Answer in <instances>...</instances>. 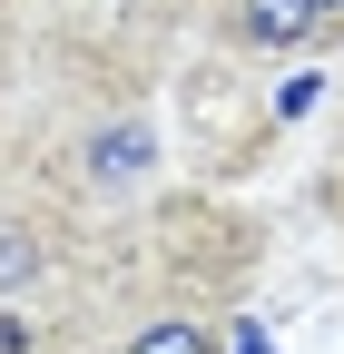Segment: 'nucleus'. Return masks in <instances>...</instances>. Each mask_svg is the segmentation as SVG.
Here are the masks:
<instances>
[{
	"label": "nucleus",
	"mask_w": 344,
	"mask_h": 354,
	"mask_svg": "<svg viewBox=\"0 0 344 354\" xmlns=\"http://www.w3.org/2000/svg\"><path fill=\"white\" fill-rule=\"evenodd\" d=\"M334 20L315 10V0H227V39L236 50H305V39H325Z\"/></svg>",
	"instance_id": "f257e3e1"
},
{
	"label": "nucleus",
	"mask_w": 344,
	"mask_h": 354,
	"mask_svg": "<svg viewBox=\"0 0 344 354\" xmlns=\"http://www.w3.org/2000/svg\"><path fill=\"white\" fill-rule=\"evenodd\" d=\"M148 158H157V138H148L138 118L99 128V138H89V187H138V177H148Z\"/></svg>",
	"instance_id": "f03ea898"
},
{
	"label": "nucleus",
	"mask_w": 344,
	"mask_h": 354,
	"mask_svg": "<svg viewBox=\"0 0 344 354\" xmlns=\"http://www.w3.org/2000/svg\"><path fill=\"white\" fill-rule=\"evenodd\" d=\"M39 276H50V236L39 227H0V295H20Z\"/></svg>",
	"instance_id": "7ed1b4c3"
},
{
	"label": "nucleus",
	"mask_w": 344,
	"mask_h": 354,
	"mask_svg": "<svg viewBox=\"0 0 344 354\" xmlns=\"http://www.w3.org/2000/svg\"><path fill=\"white\" fill-rule=\"evenodd\" d=\"M128 354H217V335H207L197 315H148L138 335H128Z\"/></svg>",
	"instance_id": "20e7f679"
},
{
	"label": "nucleus",
	"mask_w": 344,
	"mask_h": 354,
	"mask_svg": "<svg viewBox=\"0 0 344 354\" xmlns=\"http://www.w3.org/2000/svg\"><path fill=\"white\" fill-rule=\"evenodd\" d=\"M315 10H325V20H344V0H315Z\"/></svg>",
	"instance_id": "39448f33"
}]
</instances>
